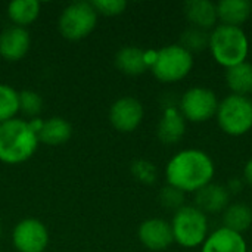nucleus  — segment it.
<instances>
[{"instance_id": "nucleus-11", "label": "nucleus", "mask_w": 252, "mask_h": 252, "mask_svg": "<svg viewBox=\"0 0 252 252\" xmlns=\"http://www.w3.org/2000/svg\"><path fill=\"white\" fill-rule=\"evenodd\" d=\"M139 241L142 245L151 251H165L174 242L171 224L164 219H148L137 230Z\"/></svg>"}, {"instance_id": "nucleus-26", "label": "nucleus", "mask_w": 252, "mask_h": 252, "mask_svg": "<svg viewBox=\"0 0 252 252\" xmlns=\"http://www.w3.org/2000/svg\"><path fill=\"white\" fill-rule=\"evenodd\" d=\"M158 199L164 208L173 210L174 213L185 205V193L180 192L179 189L173 188V186H168V185L161 189Z\"/></svg>"}, {"instance_id": "nucleus-16", "label": "nucleus", "mask_w": 252, "mask_h": 252, "mask_svg": "<svg viewBox=\"0 0 252 252\" xmlns=\"http://www.w3.org/2000/svg\"><path fill=\"white\" fill-rule=\"evenodd\" d=\"M186 133V120L177 106H167L157 127V136L164 145H176Z\"/></svg>"}, {"instance_id": "nucleus-29", "label": "nucleus", "mask_w": 252, "mask_h": 252, "mask_svg": "<svg viewBox=\"0 0 252 252\" xmlns=\"http://www.w3.org/2000/svg\"><path fill=\"white\" fill-rule=\"evenodd\" d=\"M227 190L230 195H236V193H241L244 190V180L239 179V177H233L229 180V183L226 185Z\"/></svg>"}, {"instance_id": "nucleus-27", "label": "nucleus", "mask_w": 252, "mask_h": 252, "mask_svg": "<svg viewBox=\"0 0 252 252\" xmlns=\"http://www.w3.org/2000/svg\"><path fill=\"white\" fill-rule=\"evenodd\" d=\"M92 4L97 15L103 16H118L127 7V1L124 0H94Z\"/></svg>"}, {"instance_id": "nucleus-9", "label": "nucleus", "mask_w": 252, "mask_h": 252, "mask_svg": "<svg viewBox=\"0 0 252 252\" xmlns=\"http://www.w3.org/2000/svg\"><path fill=\"white\" fill-rule=\"evenodd\" d=\"M49 239L46 224L37 219L21 220L12 232V242L18 252H44Z\"/></svg>"}, {"instance_id": "nucleus-4", "label": "nucleus", "mask_w": 252, "mask_h": 252, "mask_svg": "<svg viewBox=\"0 0 252 252\" xmlns=\"http://www.w3.org/2000/svg\"><path fill=\"white\" fill-rule=\"evenodd\" d=\"M171 232L174 242L183 248H196L208 236V216L195 205H183L171 219Z\"/></svg>"}, {"instance_id": "nucleus-13", "label": "nucleus", "mask_w": 252, "mask_h": 252, "mask_svg": "<svg viewBox=\"0 0 252 252\" xmlns=\"http://www.w3.org/2000/svg\"><path fill=\"white\" fill-rule=\"evenodd\" d=\"M201 252H248V245L241 233L221 226L208 233L201 245Z\"/></svg>"}, {"instance_id": "nucleus-15", "label": "nucleus", "mask_w": 252, "mask_h": 252, "mask_svg": "<svg viewBox=\"0 0 252 252\" xmlns=\"http://www.w3.org/2000/svg\"><path fill=\"white\" fill-rule=\"evenodd\" d=\"M185 15L190 22V27L210 31L219 24L217 4L211 0H189L185 3Z\"/></svg>"}, {"instance_id": "nucleus-3", "label": "nucleus", "mask_w": 252, "mask_h": 252, "mask_svg": "<svg viewBox=\"0 0 252 252\" xmlns=\"http://www.w3.org/2000/svg\"><path fill=\"white\" fill-rule=\"evenodd\" d=\"M208 49L213 59L223 68L229 69L247 62L250 53V40L241 27L219 24L210 32Z\"/></svg>"}, {"instance_id": "nucleus-20", "label": "nucleus", "mask_w": 252, "mask_h": 252, "mask_svg": "<svg viewBox=\"0 0 252 252\" xmlns=\"http://www.w3.org/2000/svg\"><path fill=\"white\" fill-rule=\"evenodd\" d=\"M226 86L232 94L248 96L252 93V63L244 62L226 69Z\"/></svg>"}, {"instance_id": "nucleus-17", "label": "nucleus", "mask_w": 252, "mask_h": 252, "mask_svg": "<svg viewBox=\"0 0 252 252\" xmlns=\"http://www.w3.org/2000/svg\"><path fill=\"white\" fill-rule=\"evenodd\" d=\"M115 65L126 75H140L149 68L148 52L137 46L121 47L115 55Z\"/></svg>"}, {"instance_id": "nucleus-19", "label": "nucleus", "mask_w": 252, "mask_h": 252, "mask_svg": "<svg viewBox=\"0 0 252 252\" xmlns=\"http://www.w3.org/2000/svg\"><path fill=\"white\" fill-rule=\"evenodd\" d=\"M37 136L40 143L49 146H59L69 140V137L72 136V127L65 118L52 117L43 121L41 127L37 131Z\"/></svg>"}, {"instance_id": "nucleus-6", "label": "nucleus", "mask_w": 252, "mask_h": 252, "mask_svg": "<svg viewBox=\"0 0 252 252\" xmlns=\"http://www.w3.org/2000/svg\"><path fill=\"white\" fill-rule=\"evenodd\" d=\"M220 130L239 137L252 130V100L248 96L229 94L219 103L216 114Z\"/></svg>"}, {"instance_id": "nucleus-8", "label": "nucleus", "mask_w": 252, "mask_h": 252, "mask_svg": "<svg viewBox=\"0 0 252 252\" xmlns=\"http://www.w3.org/2000/svg\"><path fill=\"white\" fill-rule=\"evenodd\" d=\"M219 103L220 102L214 90L196 86L188 89L182 94L179 100V111L186 121L199 124L216 118Z\"/></svg>"}, {"instance_id": "nucleus-10", "label": "nucleus", "mask_w": 252, "mask_h": 252, "mask_svg": "<svg viewBox=\"0 0 252 252\" xmlns=\"http://www.w3.org/2000/svg\"><path fill=\"white\" fill-rule=\"evenodd\" d=\"M145 109L140 100L131 96L117 99L109 109V121L112 127L121 133L134 131L143 121Z\"/></svg>"}, {"instance_id": "nucleus-7", "label": "nucleus", "mask_w": 252, "mask_h": 252, "mask_svg": "<svg viewBox=\"0 0 252 252\" xmlns=\"http://www.w3.org/2000/svg\"><path fill=\"white\" fill-rule=\"evenodd\" d=\"M97 16L99 15L94 10L92 1L71 3L62 10L59 16V32L71 41L83 40L96 28Z\"/></svg>"}, {"instance_id": "nucleus-14", "label": "nucleus", "mask_w": 252, "mask_h": 252, "mask_svg": "<svg viewBox=\"0 0 252 252\" xmlns=\"http://www.w3.org/2000/svg\"><path fill=\"white\" fill-rule=\"evenodd\" d=\"M230 193L224 185L210 183L195 193V207L204 214H219L229 207Z\"/></svg>"}, {"instance_id": "nucleus-18", "label": "nucleus", "mask_w": 252, "mask_h": 252, "mask_svg": "<svg viewBox=\"0 0 252 252\" xmlns=\"http://www.w3.org/2000/svg\"><path fill=\"white\" fill-rule=\"evenodd\" d=\"M217 4V16L223 25L241 27L252 13V4L248 0H220Z\"/></svg>"}, {"instance_id": "nucleus-5", "label": "nucleus", "mask_w": 252, "mask_h": 252, "mask_svg": "<svg viewBox=\"0 0 252 252\" xmlns=\"http://www.w3.org/2000/svg\"><path fill=\"white\" fill-rule=\"evenodd\" d=\"M193 63L195 59L189 50H186L179 43L168 44L155 52L151 71L154 77L161 83H177L190 74Z\"/></svg>"}, {"instance_id": "nucleus-24", "label": "nucleus", "mask_w": 252, "mask_h": 252, "mask_svg": "<svg viewBox=\"0 0 252 252\" xmlns=\"http://www.w3.org/2000/svg\"><path fill=\"white\" fill-rule=\"evenodd\" d=\"M210 43V32L195 28V27H189L188 30H185L180 35V46H183L186 50H189L192 55L193 53H199L202 50H205L208 47Z\"/></svg>"}, {"instance_id": "nucleus-2", "label": "nucleus", "mask_w": 252, "mask_h": 252, "mask_svg": "<svg viewBox=\"0 0 252 252\" xmlns=\"http://www.w3.org/2000/svg\"><path fill=\"white\" fill-rule=\"evenodd\" d=\"M38 136L30 121L13 118L0 124V161L16 165L30 159L38 148Z\"/></svg>"}, {"instance_id": "nucleus-1", "label": "nucleus", "mask_w": 252, "mask_h": 252, "mask_svg": "<svg viewBox=\"0 0 252 252\" xmlns=\"http://www.w3.org/2000/svg\"><path fill=\"white\" fill-rule=\"evenodd\" d=\"M216 165L213 158L202 149L188 148L177 152L165 167V180L168 186L183 193H196L213 183Z\"/></svg>"}, {"instance_id": "nucleus-30", "label": "nucleus", "mask_w": 252, "mask_h": 252, "mask_svg": "<svg viewBox=\"0 0 252 252\" xmlns=\"http://www.w3.org/2000/svg\"><path fill=\"white\" fill-rule=\"evenodd\" d=\"M242 180L244 183H247L248 186L252 188V158H250L245 165H244V171H242Z\"/></svg>"}, {"instance_id": "nucleus-23", "label": "nucleus", "mask_w": 252, "mask_h": 252, "mask_svg": "<svg viewBox=\"0 0 252 252\" xmlns=\"http://www.w3.org/2000/svg\"><path fill=\"white\" fill-rule=\"evenodd\" d=\"M18 112L19 93L7 84H0V124L16 118Z\"/></svg>"}, {"instance_id": "nucleus-12", "label": "nucleus", "mask_w": 252, "mask_h": 252, "mask_svg": "<svg viewBox=\"0 0 252 252\" xmlns=\"http://www.w3.org/2000/svg\"><path fill=\"white\" fill-rule=\"evenodd\" d=\"M31 38L27 28L12 25L0 34V56L6 61H21L30 50Z\"/></svg>"}, {"instance_id": "nucleus-21", "label": "nucleus", "mask_w": 252, "mask_h": 252, "mask_svg": "<svg viewBox=\"0 0 252 252\" xmlns=\"http://www.w3.org/2000/svg\"><path fill=\"white\" fill-rule=\"evenodd\" d=\"M252 226V208L244 202H233L223 211V227L244 233Z\"/></svg>"}, {"instance_id": "nucleus-22", "label": "nucleus", "mask_w": 252, "mask_h": 252, "mask_svg": "<svg viewBox=\"0 0 252 252\" xmlns=\"http://www.w3.org/2000/svg\"><path fill=\"white\" fill-rule=\"evenodd\" d=\"M41 4L37 0H15L7 4V16L16 27L31 25L40 15Z\"/></svg>"}, {"instance_id": "nucleus-31", "label": "nucleus", "mask_w": 252, "mask_h": 252, "mask_svg": "<svg viewBox=\"0 0 252 252\" xmlns=\"http://www.w3.org/2000/svg\"><path fill=\"white\" fill-rule=\"evenodd\" d=\"M251 4H252V1H251Z\"/></svg>"}, {"instance_id": "nucleus-25", "label": "nucleus", "mask_w": 252, "mask_h": 252, "mask_svg": "<svg viewBox=\"0 0 252 252\" xmlns=\"http://www.w3.org/2000/svg\"><path fill=\"white\" fill-rule=\"evenodd\" d=\"M43 108L41 96L34 90H24L19 93V111L24 112L27 117H38Z\"/></svg>"}, {"instance_id": "nucleus-28", "label": "nucleus", "mask_w": 252, "mask_h": 252, "mask_svg": "<svg viewBox=\"0 0 252 252\" xmlns=\"http://www.w3.org/2000/svg\"><path fill=\"white\" fill-rule=\"evenodd\" d=\"M131 171H133V176L142 183L151 185L157 180V167L146 159L136 161L131 167Z\"/></svg>"}]
</instances>
